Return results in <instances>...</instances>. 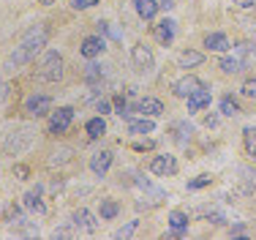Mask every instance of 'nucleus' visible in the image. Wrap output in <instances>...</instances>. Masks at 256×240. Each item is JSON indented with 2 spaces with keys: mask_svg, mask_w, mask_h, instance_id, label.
I'll return each mask as SVG.
<instances>
[{
  "mask_svg": "<svg viewBox=\"0 0 256 240\" xmlns=\"http://www.w3.org/2000/svg\"><path fill=\"white\" fill-rule=\"evenodd\" d=\"M246 150L256 158V128H246Z\"/></svg>",
  "mask_w": 256,
  "mask_h": 240,
  "instance_id": "nucleus-32",
  "label": "nucleus"
},
{
  "mask_svg": "<svg viewBox=\"0 0 256 240\" xmlns=\"http://www.w3.org/2000/svg\"><path fill=\"white\" fill-rule=\"evenodd\" d=\"M104 39L101 36H88V39L82 41V47H79V52H82V58H98L104 52Z\"/></svg>",
  "mask_w": 256,
  "mask_h": 240,
  "instance_id": "nucleus-13",
  "label": "nucleus"
},
{
  "mask_svg": "<svg viewBox=\"0 0 256 240\" xmlns=\"http://www.w3.org/2000/svg\"><path fill=\"white\" fill-rule=\"evenodd\" d=\"M136 226H139V221H128V224H126V226H120V229L114 232L112 237H118V240H120V237H131L134 232H136Z\"/></svg>",
  "mask_w": 256,
  "mask_h": 240,
  "instance_id": "nucleus-29",
  "label": "nucleus"
},
{
  "mask_svg": "<svg viewBox=\"0 0 256 240\" xmlns=\"http://www.w3.org/2000/svg\"><path fill=\"white\" fill-rule=\"evenodd\" d=\"M33 139H36V128L33 126H20L6 137L3 150L8 153V156H20V153H25L28 147L33 145Z\"/></svg>",
  "mask_w": 256,
  "mask_h": 240,
  "instance_id": "nucleus-2",
  "label": "nucleus"
},
{
  "mask_svg": "<svg viewBox=\"0 0 256 240\" xmlns=\"http://www.w3.org/2000/svg\"><path fill=\"white\" fill-rule=\"evenodd\" d=\"M131 60L139 71H148L150 66H153V49L148 44H134L131 47Z\"/></svg>",
  "mask_w": 256,
  "mask_h": 240,
  "instance_id": "nucleus-7",
  "label": "nucleus"
},
{
  "mask_svg": "<svg viewBox=\"0 0 256 240\" xmlns=\"http://www.w3.org/2000/svg\"><path fill=\"white\" fill-rule=\"evenodd\" d=\"M136 112L142 115V118H156V115L164 112V104L158 101V98H142V101L136 104Z\"/></svg>",
  "mask_w": 256,
  "mask_h": 240,
  "instance_id": "nucleus-14",
  "label": "nucleus"
},
{
  "mask_svg": "<svg viewBox=\"0 0 256 240\" xmlns=\"http://www.w3.org/2000/svg\"><path fill=\"white\" fill-rule=\"evenodd\" d=\"M204 123H207V126H216V123H218V118H216V115H207V118H204Z\"/></svg>",
  "mask_w": 256,
  "mask_h": 240,
  "instance_id": "nucleus-38",
  "label": "nucleus"
},
{
  "mask_svg": "<svg viewBox=\"0 0 256 240\" xmlns=\"http://www.w3.org/2000/svg\"><path fill=\"white\" fill-rule=\"evenodd\" d=\"M71 156H74V150H71V147H58V150L52 153V158H50V167H58V164L71 161Z\"/></svg>",
  "mask_w": 256,
  "mask_h": 240,
  "instance_id": "nucleus-27",
  "label": "nucleus"
},
{
  "mask_svg": "<svg viewBox=\"0 0 256 240\" xmlns=\"http://www.w3.org/2000/svg\"><path fill=\"white\" fill-rule=\"evenodd\" d=\"M199 88H202V82H199L194 74H188V77H182V79H178V82L172 85V93L178 98H188L194 90H199Z\"/></svg>",
  "mask_w": 256,
  "mask_h": 240,
  "instance_id": "nucleus-9",
  "label": "nucleus"
},
{
  "mask_svg": "<svg viewBox=\"0 0 256 240\" xmlns=\"http://www.w3.org/2000/svg\"><path fill=\"white\" fill-rule=\"evenodd\" d=\"M221 112L226 115V118H234V115H240V107H237V101L232 96H224L221 98Z\"/></svg>",
  "mask_w": 256,
  "mask_h": 240,
  "instance_id": "nucleus-28",
  "label": "nucleus"
},
{
  "mask_svg": "<svg viewBox=\"0 0 256 240\" xmlns=\"http://www.w3.org/2000/svg\"><path fill=\"white\" fill-rule=\"evenodd\" d=\"M156 39L161 41V44H172L174 39V22L172 20H164L156 25Z\"/></svg>",
  "mask_w": 256,
  "mask_h": 240,
  "instance_id": "nucleus-18",
  "label": "nucleus"
},
{
  "mask_svg": "<svg viewBox=\"0 0 256 240\" xmlns=\"http://www.w3.org/2000/svg\"><path fill=\"white\" fill-rule=\"evenodd\" d=\"M41 6H52V3H58V0H38Z\"/></svg>",
  "mask_w": 256,
  "mask_h": 240,
  "instance_id": "nucleus-39",
  "label": "nucleus"
},
{
  "mask_svg": "<svg viewBox=\"0 0 256 240\" xmlns=\"http://www.w3.org/2000/svg\"><path fill=\"white\" fill-rule=\"evenodd\" d=\"M232 3H237V6H240V9H254V0H232Z\"/></svg>",
  "mask_w": 256,
  "mask_h": 240,
  "instance_id": "nucleus-35",
  "label": "nucleus"
},
{
  "mask_svg": "<svg viewBox=\"0 0 256 240\" xmlns=\"http://www.w3.org/2000/svg\"><path fill=\"white\" fill-rule=\"evenodd\" d=\"M221 71L224 74H240L246 69H242V63L234 58V55H226V58H221Z\"/></svg>",
  "mask_w": 256,
  "mask_h": 240,
  "instance_id": "nucleus-23",
  "label": "nucleus"
},
{
  "mask_svg": "<svg viewBox=\"0 0 256 240\" xmlns=\"http://www.w3.org/2000/svg\"><path fill=\"white\" fill-rule=\"evenodd\" d=\"M101 79H104V66L90 63L88 69H84V82L88 85H96V82H101Z\"/></svg>",
  "mask_w": 256,
  "mask_h": 240,
  "instance_id": "nucleus-24",
  "label": "nucleus"
},
{
  "mask_svg": "<svg viewBox=\"0 0 256 240\" xmlns=\"http://www.w3.org/2000/svg\"><path fill=\"white\" fill-rule=\"evenodd\" d=\"M71 120H74V107H58V112H52L50 118V134L68 131Z\"/></svg>",
  "mask_w": 256,
  "mask_h": 240,
  "instance_id": "nucleus-5",
  "label": "nucleus"
},
{
  "mask_svg": "<svg viewBox=\"0 0 256 240\" xmlns=\"http://www.w3.org/2000/svg\"><path fill=\"white\" fill-rule=\"evenodd\" d=\"M210 88L207 85H202L199 90H194L191 96H188V112H199V109H204V107H210Z\"/></svg>",
  "mask_w": 256,
  "mask_h": 240,
  "instance_id": "nucleus-10",
  "label": "nucleus"
},
{
  "mask_svg": "<svg viewBox=\"0 0 256 240\" xmlns=\"http://www.w3.org/2000/svg\"><path fill=\"white\" fill-rule=\"evenodd\" d=\"M191 134H194V126H191V123L182 120V123H178V126H174V139H178L180 145H186L188 139H191Z\"/></svg>",
  "mask_w": 256,
  "mask_h": 240,
  "instance_id": "nucleus-25",
  "label": "nucleus"
},
{
  "mask_svg": "<svg viewBox=\"0 0 256 240\" xmlns=\"http://www.w3.org/2000/svg\"><path fill=\"white\" fill-rule=\"evenodd\" d=\"M22 199H25V207H28V210H36L38 216H44V213H46V205L41 202V186H36L33 191H28Z\"/></svg>",
  "mask_w": 256,
  "mask_h": 240,
  "instance_id": "nucleus-15",
  "label": "nucleus"
},
{
  "mask_svg": "<svg viewBox=\"0 0 256 240\" xmlns=\"http://www.w3.org/2000/svg\"><path fill=\"white\" fill-rule=\"evenodd\" d=\"M134 9H136V14L142 17V20L150 22L158 14V9H161V6H158L156 0H134Z\"/></svg>",
  "mask_w": 256,
  "mask_h": 240,
  "instance_id": "nucleus-16",
  "label": "nucleus"
},
{
  "mask_svg": "<svg viewBox=\"0 0 256 240\" xmlns=\"http://www.w3.org/2000/svg\"><path fill=\"white\" fill-rule=\"evenodd\" d=\"M204 47L210 49V52H226V49H229V39L224 33H207L204 36Z\"/></svg>",
  "mask_w": 256,
  "mask_h": 240,
  "instance_id": "nucleus-17",
  "label": "nucleus"
},
{
  "mask_svg": "<svg viewBox=\"0 0 256 240\" xmlns=\"http://www.w3.org/2000/svg\"><path fill=\"white\" fill-rule=\"evenodd\" d=\"M118 213H120V205H118L114 199H101V218L112 221Z\"/></svg>",
  "mask_w": 256,
  "mask_h": 240,
  "instance_id": "nucleus-26",
  "label": "nucleus"
},
{
  "mask_svg": "<svg viewBox=\"0 0 256 240\" xmlns=\"http://www.w3.org/2000/svg\"><path fill=\"white\" fill-rule=\"evenodd\" d=\"M25 112L30 118H44V115L52 112V98L46 93H33L25 98Z\"/></svg>",
  "mask_w": 256,
  "mask_h": 240,
  "instance_id": "nucleus-4",
  "label": "nucleus"
},
{
  "mask_svg": "<svg viewBox=\"0 0 256 240\" xmlns=\"http://www.w3.org/2000/svg\"><path fill=\"white\" fill-rule=\"evenodd\" d=\"M96 3H98V0H71V6H74L76 11H84V9H93Z\"/></svg>",
  "mask_w": 256,
  "mask_h": 240,
  "instance_id": "nucleus-33",
  "label": "nucleus"
},
{
  "mask_svg": "<svg viewBox=\"0 0 256 240\" xmlns=\"http://www.w3.org/2000/svg\"><path fill=\"white\" fill-rule=\"evenodd\" d=\"M84 131H88L90 139H98V137H104V131H106V123H104V118H93V120H88Z\"/></svg>",
  "mask_w": 256,
  "mask_h": 240,
  "instance_id": "nucleus-21",
  "label": "nucleus"
},
{
  "mask_svg": "<svg viewBox=\"0 0 256 240\" xmlns=\"http://www.w3.org/2000/svg\"><path fill=\"white\" fill-rule=\"evenodd\" d=\"M153 120L150 118H142V120H131L128 123V131L131 134H153Z\"/></svg>",
  "mask_w": 256,
  "mask_h": 240,
  "instance_id": "nucleus-22",
  "label": "nucleus"
},
{
  "mask_svg": "<svg viewBox=\"0 0 256 240\" xmlns=\"http://www.w3.org/2000/svg\"><path fill=\"white\" fill-rule=\"evenodd\" d=\"M46 41H50V28H46V25H36V28H30L28 33L22 36L20 44L14 47V52H11L8 69H20V66L30 63V60L46 47Z\"/></svg>",
  "mask_w": 256,
  "mask_h": 240,
  "instance_id": "nucleus-1",
  "label": "nucleus"
},
{
  "mask_svg": "<svg viewBox=\"0 0 256 240\" xmlns=\"http://www.w3.org/2000/svg\"><path fill=\"white\" fill-rule=\"evenodd\" d=\"M36 77L41 82H60L63 79V58L58 52H46L41 66H38V71H36Z\"/></svg>",
  "mask_w": 256,
  "mask_h": 240,
  "instance_id": "nucleus-3",
  "label": "nucleus"
},
{
  "mask_svg": "<svg viewBox=\"0 0 256 240\" xmlns=\"http://www.w3.org/2000/svg\"><path fill=\"white\" fill-rule=\"evenodd\" d=\"M204 60L202 52H196V49H186V52H180V69H194V66H199Z\"/></svg>",
  "mask_w": 256,
  "mask_h": 240,
  "instance_id": "nucleus-19",
  "label": "nucleus"
},
{
  "mask_svg": "<svg viewBox=\"0 0 256 240\" xmlns=\"http://www.w3.org/2000/svg\"><path fill=\"white\" fill-rule=\"evenodd\" d=\"M71 224H74L76 229H82V232H90V235L98 229V221H96V216H93L90 210H84V207L74 210V216H71Z\"/></svg>",
  "mask_w": 256,
  "mask_h": 240,
  "instance_id": "nucleus-8",
  "label": "nucleus"
},
{
  "mask_svg": "<svg viewBox=\"0 0 256 240\" xmlns=\"http://www.w3.org/2000/svg\"><path fill=\"white\" fill-rule=\"evenodd\" d=\"M234 58L242 63V69H251V66L256 63V44H251V41H242V44L234 47Z\"/></svg>",
  "mask_w": 256,
  "mask_h": 240,
  "instance_id": "nucleus-11",
  "label": "nucleus"
},
{
  "mask_svg": "<svg viewBox=\"0 0 256 240\" xmlns=\"http://www.w3.org/2000/svg\"><path fill=\"white\" fill-rule=\"evenodd\" d=\"M158 6H161L164 11H169V9H174V0H161V3H158Z\"/></svg>",
  "mask_w": 256,
  "mask_h": 240,
  "instance_id": "nucleus-36",
  "label": "nucleus"
},
{
  "mask_svg": "<svg viewBox=\"0 0 256 240\" xmlns=\"http://www.w3.org/2000/svg\"><path fill=\"white\" fill-rule=\"evenodd\" d=\"M112 153L109 150H101V153H93V158H90V169L96 172L98 177H104L109 172V167H112Z\"/></svg>",
  "mask_w": 256,
  "mask_h": 240,
  "instance_id": "nucleus-12",
  "label": "nucleus"
},
{
  "mask_svg": "<svg viewBox=\"0 0 256 240\" xmlns=\"http://www.w3.org/2000/svg\"><path fill=\"white\" fill-rule=\"evenodd\" d=\"M210 180H212L210 175H199V177H194V180H188V191H196V188L210 186Z\"/></svg>",
  "mask_w": 256,
  "mask_h": 240,
  "instance_id": "nucleus-31",
  "label": "nucleus"
},
{
  "mask_svg": "<svg viewBox=\"0 0 256 240\" xmlns=\"http://www.w3.org/2000/svg\"><path fill=\"white\" fill-rule=\"evenodd\" d=\"M14 175L20 177V180H25V177L30 175V169L25 167V164H16V167H14Z\"/></svg>",
  "mask_w": 256,
  "mask_h": 240,
  "instance_id": "nucleus-34",
  "label": "nucleus"
},
{
  "mask_svg": "<svg viewBox=\"0 0 256 240\" xmlns=\"http://www.w3.org/2000/svg\"><path fill=\"white\" fill-rule=\"evenodd\" d=\"M98 112H101V115L109 112V101H104V98H101V101H98Z\"/></svg>",
  "mask_w": 256,
  "mask_h": 240,
  "instance_id": "nucleus-37",
  "label": "nucleus"
},
{
  "mask_svg": "<svg viewBox=\"0 0 256 240\" xmlns=\"http://www.w3.org/2000/svg\"><path fill=\"white\" fill-rule=\"evenodd\" d=\"M188 213L186 210H172L169 213V226H172V229H178V232H186L188 229Z\"/></svg>",
  "mask_w": 256,
  "mask_h": 240,
  "instance_id": "nucleus-20",
  "label": "nucleus"
},
{
  "mask_svg": "<svg viewBox=\"0 0 256 240\" xmlns=\"http://www.w3.org/2000/svg\"><path fill=\"white\" fill-rule=\"evenodd\" d=\"M150 172L158 177H169L178 172V161H174V156H169V153H164V156H156L153 161H150Z\"/></svg>",
  "mask_w": 256,
  "mask_h": 240,
  "instance_id": "nucleus-6",
  "label": "nucleus"
},
{
  "mask_svg": "<svg viewBox=\"0 0 256 240\" xmlns=\"http://www.w3.org/2000/svg\"><path fill=\"white\" fill-rule=\"evenodd\" d=\"M242 96H246V98H254V101H256V77H248L246 79V82H242Z\"/></svg>",
  "mask_w": 256,
  "mask_h": 240,
  "instance_id": "nucleus-30",
  "label": "nucleus"
}]
</instances>
